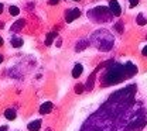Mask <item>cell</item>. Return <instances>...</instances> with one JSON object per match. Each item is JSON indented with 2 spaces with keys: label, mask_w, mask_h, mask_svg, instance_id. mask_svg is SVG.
Instances as JSON below:
<instances>
[{
  "label": "cell",
  "mask_w": 147,
  "mask_h": 131,
  "mask_svg": "<svg viewBox=\"0 0 147 131\" xmlns=\"http://www.w3.org/2000/svg\"><path fill=\"white\" fill-rule=\"evenodd\" d=\"M40 127H41V120H34V121H31V123L27 126V128L30 131H38Z\"/></svg>",
  "instance_id": "obj_10"
},
{
  "label": "cell",
  "mask_w": 147,
  "mask_h": 131,
  "mask_svg": "<svg viewBox=\"0 0 147 131\" xmlns=\"http://www.w3.org/2000/svg\"><path fill=\"white\" fill-rule=\"evenodd\" d=\"M1 61H3V56L0 55V62H1Z\"/></svg>",
  "instance_id": "obj_25"
},
{
  "label": "cell",
  "mask_w": 147,
  "mask_h": 131,
  "mask_svg": "<svg viewBox=\"0 0 147 131\" xmlns=\"http://www.w3.org/2000/svg\"><path fill=\"white\" fill-rule=\"evenodd\" d=\"M24 24H26V20H17L13 25H11V28H10V33H17V31H20L23 27H24Z\"/></svg>",
  "instance_id": "obj_8"
},
{
  "label": "cell",
  "mask_w": 147,
  "mask_h": 131,
  "mask_svg": "<svg viewBox=\"0 0 147 131\" xmlns=\"http://www.w3.org/2000/svg\"><path fill=\"white\" fill-rule=\"evenodd\" d=\"M51 110H53V103H50V102L42 103V104H41V107H40V114L45 116V114H48Z\"/></svg>",
  "instance_id": "obj_9"
},
{
  "label": "cell",
  "mask_w": 147,
  "mask_h": 131,
  "mask_svg": "<svg viewBox=\"0 0 147 131\" xmlns=\"http://www.w3.org/2000/svg\"><path fill=\"white\" fill-rule=\"evenodd\" d=\"M88 45H89V41H88V39H79V41L76 42L75 49H76V51H82V49H85Z\"/></svg>",
  "instance_id": "obj_12"
},
{
  "label": "cell",
  "mask_w": 147,
  "mask_h": 131,
  "mask_svg": "<svg viewBox=\"0 0 147 131\" xmlns=\"http://www.w3.org/2000/svg\"><path fill=\"white\" fill-rule=\"evenodd\" d=\"M136 21H137V24H139V25H144V24H147V20L144 19L143 13H140V14L137 16V19H136Z\"/></svg>",
  "instance_id": "obj_16"
},
{
  "label": "cell",
  "mask_w": 147,
  "mask_h": 131,
  "mask_svg": "<svg viewBox=\"0 0 147 131\" xmlns=\"http://www.w3.org/2000/svg\"><path fill=\"white\" fill-rule=\"evenodd\" d=\"M142 54H143V55H144V56H147V47H144V48H143V51H142Z\"/></svg>",
  "instance_id": "obj_21"
},
{
  "label": "cell",
  "mask_w": 147,
  "mask_h": 131,
  "mask_svg": "<svg viewBox=\"0 0 147 131\" xmlns=\"http://www.w3.org/2000/svg\"><path fill=\"white\" fill-rule=\"evenodd\" d=\"M57 35H58L57 33H50V34L47 35V38H45V45H51V44H53V39H54Z\"/></svg>",
  "instance_id": "obj_15"
},
{
  "label": "cell",
  "mask_w": 147,
  "mask_h": 131,
  "mask_svg": "<svg viewBox=\"0 0 147 131\" xmlns=\"http://www.w3.org/2000/svg\"><path fill=\"white\" fill-rule=\"evenodd\" d=\"M9 13H10L11 16H17L18 13H20V9L16 7V6H10V7H9Z\"/></svg>",
  "instance_id": "obj_17"
},
{
  "label": "cell",
  "mask_w": 147,
  "mask_h": 131,
  "mask_svg": "<svg viewBox=\"0 0 147 131\" xmlns=\"http://www.w3.org/2000/svg\"><path fill=\"white\" fill-rule=\"evenodd\" d=\"M81 16V10L79 9H69L65 11V21L67 23H72L74 20H76Z\"/></svg>",
  "instance_id": "obj_5"
},
{
  "label": "cell",
  "mask_w": 147,
  "mask_h": 131,
  "mask_svg": "<svg viewBox=\"0 0 147 131\" xmlns=\"http://www.w3.org/2000/svg\"><path fill=\"white\" fill-rule=\"evenodd\" d=\"M136 85L110 94L108 100L82 123L79 131H142L147 126V110L136 102Z\"/></svg>",
  "instance_id": "obj_1"
},
{
  "label": "cell",
  "mask_w": 147,
  "mask_h": 131,
  "mask_svg": "<svg viewBox=\"0 0 147 131\" xmlns=\"http://www.w3.org/2000/svg\"><path fill=\"white\" fill-rule=\"evenodd\" d=\"M109 10L115 17H119L122 14V9H120V6L116 0H109Z\"/></svg>",
  "instance_id": "obj_6"
},
{
  "label": "cell",
  "mask_w": 147,
  "mask_h": 131,
  "mask_svg": "<svg viewBox=\"0 0 147 131\" xmlns=\"http://www.w3.org/2000/svg\"><path fill=\"white\" fill-rule=\"evenodd\" d=\"M82 72H84V66H82L81 63H76V65L74 66L72 76H74V78H79V76L82 75Z\"/></svg>",
  "instance_id": "obj_11"
},
{
  "label": "cell",
  "mask_w": 147,
  "mask_h": 131,
  "mask_svg": "<svg viewBox=\"0 0 147 131\" xmlns=\"http://www.w3.org/2000/svg\"><path fill=\"white\" fill-rule=\"evenodd\" d=\"M88 17L89 20H92L93 23H108V21H112L113 20V14L110 13L109 7H105V6H96L91 9L88 11Z\"/></svg>",
  "instance_id": "obj_4"
},
{
  "label": "cell",
  "mask_w": 147,
  "mask_h": 131,
  "mask_svg": "<svg viewBox=\"0 0 147 131\" xmlns=\"http://www.w3.org/2000/svg\"><path fill=\"white\" fill-rule=\"evenodd\" d=\"M115 27H116V30H117V31H119L120 34L123 33V23H122V21H119V23H116V25H115Z\"/></svg>",
  "instance_id": "obj_19"
},
{
  "label": "cell",
  "mask_w": 147,
  "mask_h": 131,
  "mask_svg": "<svg viewBox=\"0 0 147 131\" xmlns=\"http://www.w3.org/2000/svg\"><path fill=\"white\" fill-rule=\"evenodd\" d=\"M84 85H76L75 86V93H78V94H81V93H84Z\"/></svg>",
  "instance_id": "obj_18"
},
{
  "label": "cell",
  "mask_w": 147,
  "mask_h": 131,
  "mask_svg": "<svg viewBox=\"0 0 147 131\" xmlns=\"http://www.w3.org/2000/svg\"><path fill=\"white\" fill-rule=\"evenodd\" d=\"M100 69H102V68H100V65H99V66H98V68H96V69L93 71V74H92V75L88 78V82H86V86H85L88 92H91L92 89H93V82H95V76H96V74H98V72H99Z\"/></svg>",
  "instance_id": "obj_7"
},
{
  "label": "cell",
  "mask_w": 147,
  "mask_h": 131,
  "mask_svg": "<svg viewBox=\"0 0 147 131\" xmlns=\"http://www.w3.org/2000/svg\"><path fill=\"white\" fill-rule=\"evenodd\" d=\"M4 117H6L7 120H14V118H16V110H14V109H7V110L4 112Z\"/></svg>",
  "instance_id": "obj_14"
},
{
  "label": "cell",
  "mask_w": 147,
  "mask_h": 131,
  "mask_svg": "<svg viewBox=\"0 0 147 131\" xmlns=\"http://www.w3.org/2000/svg\"><path fill=\"white\" fill-rule=\"evenodd\" d=\"M58 1H59V0H50V3H51V4H57Z\"/></svg>",
  "instance_id": "obj_22"
},
{
  "label": "cell",
  "mask_w": 147,
  "mask_h": 131,
  "mask_svg": "<svg viewBox=\"0 0 147 131\" xmlns=\"http://www.w3.org/2000/svg\"><path fill=\"white\" fill-rule=\"evenodd\" d=\"M3 45V38H0V47Z\"/></svg>",
  "instance_id": "obj_24"
},
{
  "label": "cell",
  "mask_w": 147,
  "mask_h": 131,
  "mask_svg": "<svg viewBox=\"0 0 147 131\" xmlns=\"http://www.w3.org/2000/svg\"><path fill=\"white\" fill-rule=\"evenodd\" d=\"M10 44H11V47H14V48H20V47H23V39L20 37H13L10 39Z\"/></svg>",
  "instance_id": "obj_13"
},
{
  "label": "cell",
  "mask_w": 147,
  "mask_h": 131,
  "mask_svg": "<svg viewBox=\"0 0 147 131\" xmlns=\"http://www.w3.org/2000/svg\"><path fill=\"white\" fill-rule=\"evenodd\" d=\"M74 1H79V0H74Z\"/></svg>",
  "instance_id": "obj_26"
},
{
  "label": "cell",
  "mask_w": 147,
  "mask_h": 131,
  "mask_svg": "<svg viewBox=\"0 0 147 131\" xmlns=\"http://www.w3.org/2000/svg\"><path fill=\"white\" fill-rule=\"evenodd\" d=\"M1 11H3V4L0 3V13H1Z\"/></svg>",
  "instance_id": "obj_23"
},
{
  "label": "cell",
  "mask_w": 147,
  "mask_h": 131,
  "mask_svg": "<svg viewBox=\"0 0 147 131\" xmlns=\"http://www.w3.org/2000/svg\"><path fill=\"white\" fill-rule=\"evenodd\" d=\"M137 74V66L133 65L131 62H126V63H116L112 62L110 65L106 66L103 75L100 78V85L103 88H108L112 85L120 83L122 80L129 79L131 76Z\"/></svg>",
  "instance_id": "obj_2"
},
{
  "label": "cell",
  "mask_w": 147,
  "mask_h": 131,
  "mask_svg": "<svg viewBox=\"0 0 147 131\" xmlns=\"http://www.w3.org/2000/svg\"><path fill=\"white\" fill-rule=\"evenodd\" d=\"M139 4V0H130V7H134Z\"/></svg>",
  "instance_id": "obj_20"
},
{
  "label": "cell",
  "mask_w": 147,
  "mask_h": 131,
  "mask_svg": "<svg viewBox=\"0 0 147 131\" xmlns=\"http://www.w3.org/2000/svg\"><path fill=\"white\" fill-rule=\"evenodd\" d=\"M91 44L93 47H96L99 51L108 52L113 48L115 39H113V35L110 34V31L105 30V28H100L91 35Z\"/></svg>",
  "instance_id": "obj_3"
}]
</instances>
